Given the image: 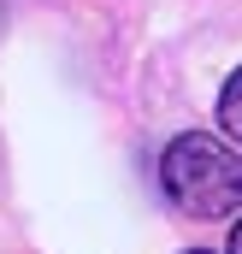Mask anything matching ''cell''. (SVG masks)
<instances>
[{
    "mask_svg": "<svg viewBox=\"0 0 242 254\" xmlns=\"http://www.w3.org/2000/svg\"><path fill=\"white\" fill-rule=\"evenodd\" d=\"M160 184L189 219H231L242 207V154L207 130H183L160 154Z\"/></svg>",
    "mask_w": 242,
    "mask_h": 254,
    "instance_id": "6da1fadb",
    "label": "cell"
},
{
    "mask_svg": "<svg viewBox=\"0 0 242 254\" xmlns=\"http://www.w3.org/2000/svg\"><path fill=\"white\" fill-rule=\"evenodd\" d=\"M219 125H225V136L242 148V71H231V83L219 89Z\"/></svg>",
    "mask_w": 242,
    "mask_h": 254,
    "instance_id": "7a4b0ae2",
    "label": "cell"
},
{
    "mask_svg": "<svg viewBox=\"0 0 242 254\" xmlns=\"http://www.w3.org/2000/svg\"><path fill=\"white\" fill-rule=\"evenodd\" d=\"M231 254H242V219L231 225Z\"/></svg>",
    "mask_w": 242,
    "mask_h": 254,
    "instance_id": "3957f363",
    "label": "cell"
},
{
    "mask_svg": "<svg viewBox=\"0 0 242 254\" xmlns=\"http://www.w3.org/2000/svg\"><path fill=\"white\" fill-rule=\"evenodd\" d=\"M189 254H207V249H189Z\"/></svg>",
    "mask_w": 242,
    "mask_h": 254,
    "instance_id": "277c9868",
    "label": "cell"
}]
</instances>
